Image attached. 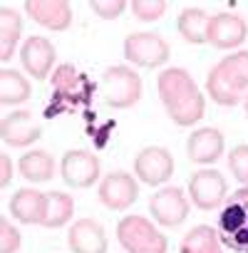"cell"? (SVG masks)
I'll list each match as a JSON object with an SVG mask.
<instances>
[{
    "label": "cell",
    "instance_id": "1",
    "mask_svg": "<svg viewBox=\"0 0 248 253\" xmlns=\"http://www.w3.org/2000/svg\"><path fill=\"white\" fill-rule=\"evenodd\" d=\"M159 99L166 107V114L179 126H191L204 117L206 102L199 92L196 82L184 67H169L157 80Z\"/></svg>",
    "mask_w": 248,
    "mask_h": 253
},
{
    "label": "cell",
    "instance_id": "2",
    "mask_svg": "<svg viewBox=\"0 0 248 253\" xmlns=\"http://www.w3.org/2000/svg\"><path fill=\"white\" fill-rule=\"evenodd\" d=\"M216 231L221 243L236 253H248V186L233 191L218 213Z\"/></svg>",
    "mask_w": 248,
    "mask_h": 253
},
{
    "label": "cell",
    "instance_id": "3",
    "mask_svg": "<svg viewBox=\"0 0 248 253\" xmlns=\"http://www.w3.org/2000/svg\"><path fill=\"white\" fill-rule=\"evenodd\" d=\"M99 92L107 107L129 109L142 99V77L127 65L107 67L99 82Z\"/></svg>",
    "mask_w": 248,
    "mask_h": 253
},
{
    "label": "cell",
    "instance_id": "4",
    "mask_svg": "<svg viewBox=\"0 0 248 253\" xmlns=\"http://www.w3.org/2000/svg\"><path fill=\"white\" fill-rule=\"evenodd\" d=\"M117 238L127 253H166L169 241L144 216H124L117 223Z\"/></svg>",
    "mask_w": 248,
    "mask_h": 253
},
{
    "label": "cell",
    "instance_id": "5",
    "mask_svg": "<svg viewBox=\"0 0 248 253\" xmlns=\"http://www.w3.org/2000/svg\"><path fill=\"white\" fill-rule=\"evenodd\" d=\"M169 55V42L154 33H134L124 40V57L137 67H162Z\"/></svg>",
    "mask_w": 248,
    "mask_h": 253
},
{
    "label": "cell",
    "instance_id": "6",
    "mask_svg": "<svg viewBox=\"0 0 248 253\" xmlns=\"http://www.w3.org/2000/svg\"><path fill=\"white\" fill-rule=\"evenodd\" d=\"M228 194V184L223 179L221 171L216 169H201L189 179V196L194 201V206H199L201 211H213L223 204Z\"/></svg>",
    "mask_w": 248,
    "mask_h": 253
},
{
    "label": "cell",
    "instance_id": "7",
    "mask_svg": "<svg viewBox=\"0 0 248 253\" xmlns=\"http://www.w3.org/2000/svg\"><path fill=\"white\" fill-rule=\"evenodd\" d=\"M60 174L67 186L72 189H87L99 179V159L87 149H70L62 154Z\"/></svg>",
    "mask_w": 248,
    "mask_h": 253
},
{
    "label": "cell",
    "instance_id": "8",
    "mask_svg": "<svg viewBox=\"0 0 248 253\" xmlns=\"http://www.w3.org/2000/svg\"><path fill=\"white\" fill-rule=\"evenodd\" d=\"M134 174L149 186H159L174 174V157L164 147H144L134 159Z\"/></svg>",
    "mask_w": 248,
    "mask_h": 253
},
{
    "label": "cell",
    "instance_id": "9",
    "mask_svg": "<svg viewBox=\"0 0 248 253\" xmlns=\"http://www.w3.org/2000/svg\"><path fill=\"white\" fill-rule=\"evenodd\" d=\"M139 199V184L127 171H112L99 184V201L112 211H127Z\"/></svg>",
    "mask_w": 248,
    "mask_h": 253
},
{
    "label": "cell",
    "instance_id": "10",
    "mask_svg": "<svg viewBox=\"0 0 248 253\" xmlns=\"http://www.w3.org/2000/svg\"><path fill=\"white\" fill-rule=\"evenodd\" d=\"M149 209L154 213V221L171 228L186 221L189 216V199L179 186H166L162 191H157L149 201Z\"/></svg>",
    "mask_w": 248,
    "mask_h": 253
},
{
    "label": "cell",
    "instance_id": "11",
    "mask_svg": "<svg viewBox=\"0 0 248 253\" xmlns=\"http://www.w3.org/2000/svg\"><path fill=\"white\" fill-rule=\"evenodd\" d=\"M0 132H3V142H5L8 147L23 149V147L35 144V142L42 137V126L35 122L33 112L20 109V112L5 114L3 126H0Z\"/></svg>",
    "mask_w": 248,
    "mask_h": 253
},
{
    "label": "cell",
    "instance_id": "12",
    "mask_svg": "<svg viewBox=\"0 0 248 253\" xmlns=\"http://www.w3.org/2000/svg\"><path fill=\"white\" fill-rule=\"evenodd\" d=\"M23 8L38 25L47 30L62 33L72 25V8L65 0H28Z\"/></svg>",
    "mask_w": 248,
    "mask_h": 253
},
{
    "label": "cell",
    "instance_id": "13",
    "mask_svg": "<svg viewBox=\"0 0 248 253\" xmlns=\"http://www.w3.org/2000/svg\"><path fill=\"white\" fill-rule=\"evenodd\" d=\"M248 35V25L236 13H218L211 18L208 25V42L218 50H233L238 47Z\"/></svg>",
    "mask_w": 248,
    "mask_h": 253
},
{
    "label": "cell",
    "instance_id": "14",
    "mask_svg": "<svg viewBox=\"0 0 248 253\" xmlns=\"http://www.w3.org/2000/svg\"><path fill=\"white\" fill-rule=\"evenodd\" d=\"M55 45L47 40V38H40V35H33L25 40L23 50H20V62L25 67L28 75H33L35 80H45L55 65Z\"/></svg>",
    "mask_w": 248,
    "mask_h": 253
},
{
    "label": "cell",
    "instance_id": "15",
    "mask_svg": "<svg viewBox=\"0 0 248 253\" xmlns=\"http://www.w3.org/2000/svg\"><path fill=\"white\" fill-rule=\"evenodd\" d=\"M67 246L72 253H107V233L99 221L80 218L67 231Z\"/></svg>",
    "mask_w": 248,
    "mask_h": 253
},
{
    "label": "cell",
    "instance_id": "16",
    "mask_svg": "<svg viewBox=\"0 0 248 253\" xmlns=\"http://www.w3.org/2000/svg\"><path fill=\"white\" fill-rule=\"evenodd\" d=\"M186 154L196 164H213L223 154V134L216 129V126L196 129L186 142Z\"/></svg>",
    "mask_w": 248,
    "mask_h": 253
},
{
    "label": "cell",
    "instance_id": "17",
    "mask_svg": "<svg viewBox=\"0 0 248 253\" xmlns=\"http://www.w3.org/2000/svg\"><path fill=\"white\" fill-rule=\"evenodd\" d=\"M45 211H47V194H42L38 189H20L10 199V213L20 223H40L42 226Z\"/></svg>",
    "mask_w": 248,
    "mask_h": 253
},
{
    "label": "cell",
    "instance_id": "18",
    "mask_svg": "<svg viewBox=\"0 0 248 253\" xmlns=\"http://www.w3.org/2000/svg\"><path fill=\"white\" fill-rule=\"evenodd\" d=\"M208 25H211V15H206L201 8H184L176 28L179 35L189 42V45H204L208 42Z\"/></svg>",
    "mask_w": 248,
    "mask_h": 253
},
{
    "label": "cell",
    "instance_id": "19",
    "mask_svg": "<svg viewBox=\"0 0 248 253\" xmlns=\"http://www.w3.org/2000/svg\"><path fill=\"white\" fill-rule=\"evenodd\" d=\"M18 171L23 174V179H28L33 184H42V181H50L52 179V174H55V159L47 152L35 149V152H28V154L20 157Z\"/></svg>",
    "mask_w": 248,
    "mask_h": 253
},
{
    "label": "cell",
    "instance_id": "20",
    "mask_svg": "<svg viewBox=\"0 0 248 253\" xmlns=\"http://www.w3.org/2000/svg\"><path fill=\"white\" fill-rule=\"evenodd\" d=\"M181 253H223L221 251V236L213 226H194L184 238H181V246H179Z\"/></svg>",
    "mask_w": 248,
    "mask_h": 253
},
{
    "label": "cell",
    "instance_id": "21",
    "mask_svg": "<svg viewBox=\"0 0 248 253\" xmlns=\"http://www.w3.org/2000/svg\"><path fill=\"white\" fill-rule=\"evenodd\" d=\"M30 99V82L18 70L5 67L0 72V102L3 107H15Z\"/></svg>",
    "mask_w": 248,
    "mask_h": 253
},
{
    "label": "cell",
    "instance_id": "22",
    "mask_svg": "<svg viewBox=\"0 0 248 253\" xmlns=\"http://www.w3.org/2000/svg\"><path fill=\"white\" fill-rule=\"evenodd\" d=\"M216 70L231 84V89H236L238 94H243L248 89V50L236 52V55H226L216 65Z\"/></svg>",
    "mask_w": 248,
    "mask_h": 253
},
{
    "label": "cell",
    "instance_id": "23",
    "mask_svg": "<svg viewBox=\"0 0 248 253\" xmlns=\"http://www.w3.org/2000/svg\"><path fill=\"white\" fill-rule=\"evenodd\" d=\"M20 33H23L20 15L13 8L3 5V10H0V57H3V60H10L15 55Z\"/></svg>",
    "mask_w": 248,
    "mask_h": 253
},
{
    "label": "cell",
    "instance_id": "24",
    "mask_svg": "<svg viewBox=\"0 0 248 253\" xmlns=\"http://www.w3.org/2000/svg\"><path fill=\"white\" fill-rule=\"evenodd\" d=\"M75 213V199L62 191H50L47 194V211H45V228H60L65 226Z\"/></svg>",
    "mask_w": 248,
    "mask_h": 253
},
{
    "label": "cell",
    "instance_id": "25",
    "mask_svg": "<svg viewBox=\"0 0 248 253\" xmlns=\"http://www.w3.org/2000/svg\"><path fill=\"white\" fill-rule=\"evenodd\" d=\"M206 92L211 94V99L221 107H236L241 102V94L236 89H231V84L221 77V72L213 67L206 77Z\"/></svg>",
    "mask_w": 248,
    "mask_h": 253
},
{
    "label": "cell",
    "instance_id": "26",
    "mask_svg": "<svg viewBox=\"0 0 248 253\" xmlns=\"http://www.w3.org/2000/svg\"><path fill=\"white\" fill-rule=\"evenodd\" d=\"M132 10H134V18H139L142 23H154L166 13V3L164 0H134Z\"/></svg>",
    "mask_w": 248,
    "mask_h": 253
},
{
    "label": "cell",
    "instance_id": "27",
    "mask_svg": "<svg viewBox=\"0 0 248 253\" xmlns=\"http://www.w3.org/2000/svg\"><path fill=\"white\" fill-rule=\"evenodd\" d=\"M228 169L243 186H248V144L233 147V152L228 154Z\"/></svg>",
    "mask_w": 248,
    "mask_h": 253
},
{
    "label": "cell",
    "instance_id": "28",
    "mask_svg": "<svg viewBox=\"0 0 248 253\" xmlns=\"http://www.w3.org/2000/svg\"><path fill=\"white\" fill-rule=\"evenodd\" d=\"M124 8H127L124 0H92L89 3V10L102 20H117L124 13Z\"/></svg>",
    "mask_w": 248,
    "mask_h": 253
},
{
    "label": "cell",
    "instance_id": "29",
    "mask_svg": "<svg viewBox=\"0 0 248 253\" xmlns=\"http://www.w3.org/2000/svg\"><path fill=\"white\" fill-rule=\"evenodd\" d=\"M18 248H20V231L8 218H0V251L18 253Z\"/></svg>",
    "mask_w": 248,
    "mask_h": 253
},
{
    "label": "cell",
    "instance_id": "30",
    "mask_svg": "<svg viewBox=\"0 0 248 253\" xmlns=\"http://www.w3.org/2000/svg\"><path fill=\"white\" fill-rule=\"evenodd\" d=\"M75 82H77V70L72 65H60L52 75V87L57 92H65V89H75Z\"/></svg>",
    "mask_w": 248,
    "mask_h": 253
},
{
    "label": "cell",
    "instance_id": "31",
    "mask_svg": "<svg viewBox=\"0 0 248 253\" xmlns=\"http://www.w3.org/2000/svg\"><path fill=\"white\" fill-rule=\"evenodd\" d=\"M0 169H3L0 184H3V189H5V186H10V181H13V162H10L8 154H0Z\"/></svg>",
    "mask_w": 248,
    "mask_h": 253
},
{
    "label": "cell",
    "instance_id": "32",
    "mask_svg": "<svg viewBox=\"0 0 248 253\" xmlns=\"http://www.w3.org/2000/svg\"><path fill=\"white\" fill-rule=\"evenodd\" d=\"M243 107H246V117H248V94H246V102H243Z\"/></svg>",
    "mask_w": 248,
    "mask_h": 253
}]
</instances>
